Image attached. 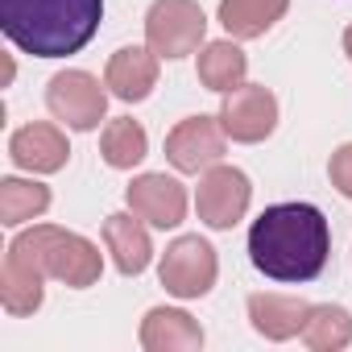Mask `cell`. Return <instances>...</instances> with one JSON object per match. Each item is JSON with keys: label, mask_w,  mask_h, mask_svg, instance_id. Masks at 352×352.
Instances as JSON below:
<instances>
[{"label": "cell", "mask_w": 352, "mask_h": 352, "mask_svg": "<svg viewBox=\"0 0 352 352\" xmlns=\"http://www.w3.org/2000/svg\"><path fill=\"white\" fill-rule=\"evenodd\" d=\"M9 157L17 170H30V174H58L71 157V145H67V133L50 120H34V124H21L13 137H9Z\"/></svg>", "instance_id": "obj_11"}, {"label": "cell", "mask_w": 352, "mask_h": 352, "mask_svg": "<svg viewBox=\"0 0 352 352\" xmlns=\"http://www.w3.org/2000/svg\"><path fill=\"white\" fill-rule=\"evenodd\" d=\"M100 153H104V162H108L112 170H133V166L145 162V153H149V137H145V129H141L133 116H116V120L104 124Z\"/></svg>", "instance_id": "obj_21"}, {"label": "cell", "mask_w": 352, "mask_h": 352, "mask_svg": "<svg viewBox=\"0 0 352 352\" xmlns=\"http://www.w3.org/2000/svg\"><path fill=\"white\" fill-rule=\"evenodd\" d=\"M104 245L112 253V265L124 278H137L149 270L153 261V241H149V224L137 212H112L104 220Z\"/></svg>", "instance_id": "obj_12"}, {"label": "cell", "mask_w": 352, "mask_h": 352, "mask_svg": "<svg viewBox=\"0 0 352 352\" xmlns=\"http://www.w3.org/2000/svg\"><path fill=\"white\" fill-rule=\"evenodd\" d=\"M46 298V270L34 265L25 253L9 249L5 270H0V302L9 315H34Z\"/></svg>", "instance_id": "obj_16"}, {"label": "cell", "mask_w": 352, "mask_h": 352, "mask_svg": "<svg viewBox=\"0 0 352 352\" xmlns=\"http://www.w3.org/2000/svg\"><path fill=\"white\" fill-rule=\"evenodd\" d=\"M157 278H162L166 294H174V298H204V294H212V286L220 278V257L204 236H179L166 245V253L157 261Z\"/></svg>", "instance_id": "obj_5"}, {"label": "cell", "mask_w": 352, "mask_h": 352, "mask_svg": "<svg viewBox=\"0 0 352 352\" xmlns=\"http://www.w3.org/2000/svg\"><path fill=\"white\" fill-rule=\"evenodd\" d=\"M204 327L179 307H153L141 319V348L145 352H199L204 348Z\"/></svg>", "instance_id": "obj_14"}, {"label": "cell", "mask_w": 352, "mask_h": 352, "mask_svg": "<svg viewBox=\"0 0 352 352\" xmlns=\"http://www.w3.org/2000/svg\"><path fill=\"white\" fill-rule=\"evenodd\" d=\"M220 124L232 141L241 145H257L278 129V96L265 83H241L232 91H224L220 104Z\"/></svg>", "instance_id": "obj_9"}, {"label": "cell", "mask_w": 352, "mask_h": 352, "mask_svg": "<svg viewBox=\"0 0 352 352\" xmlns=\"http://www.w3.org/2000/svg\"><path fill=\"white\" fill-rule=\"evenodd\" d=\"M9 249L25 253L34 265L46 270V278L67 282L71 290H87V286H96L100 274H104V257H100V249H96L87 236L67 232V228H54V224H34V228L17 232V236L9 241Z\"/></svg>", "instance_id": "obj_3"}, {"label": "cell", "mask_w": 352, "mask_h": 352, "mask_svg": "<svg viewBox=\"0 0 352 352\" xmlns=\"http://www.w3.org/2000/svg\"><path fill=\"white\" fill-rule=\"evenodd\" d=\"M195 71H199V83H204L208 91H220V96H224V91H232V87L245 83L249 58H245V50L236 46V38H220V42H208V46L199 50Z\"/></svg>", "instance_id": "obj_18"}, {"label": "cell", "mask_w": 352, "mask_h": 352, "mask_svg": "<svg viewBox=\"0 0 352 352\" xmlns=\"http://www.w3.org/2000/svg\"><path fill=\"white\" fill-rule=\"evenodd\" d=\"M307 311H311V302L307 298H294V294H270V290L249 294V323H253L257 336H265L274 344L302 336Z\"/></svg>", "instance_id": "obj_15"}, {"label": "cell", "mask_w": 352, "mask_h": 352, "mask_svg": "<svg viewBox=\"0 0 352 352\" xmlns=\"http://www.w3.org/2000/svg\"><path fill=\"white\" fill-rule=\"evenodd\" d=\"M253 204V183H249V174L236 170V166H224L216 162L212 170L199 174V191H195V212L208 228L216 232H228L232 224L245 220Z\"/></svg>", "instance_id": "obj_7"}, {"label": "cell", "mask_w": 352, "mask_h": 352, "mask_svg": "<svg viewBox=\"0 0 352 352\" xmlns=\"http://www.w3.org/2000/svg\"><path fill=\"white\" fill-rule=\"evenodd\" d=\"M50 208V187L34 179H0V224L21 228L30 220H42Z\"/></svg>", "instance_id": "obj_19"}, {"label": "cell", "mask_w": 352, "mask_h": 352, "mask_svg": "<svg viewBox=\"0 0 352 352\" xmlns=\"http://www.w3.org/2000/svg\"><path fill=\"white\" fill-rule=\"evenodd\" d=\"M208 17L199 0H153L145 13V46L157 58H187L204 46Z\"/></svg>", "instance_id": "obj_4"}, {"label": "cell", "mask_w": 352, "mask_h": 352, "mask_svg": "<svg viewBox=\"0 0 352 352\" xmlns=\"http://www.w3.org/2000/svg\"><path fill=\"white\" fill-rule=\"evenodd\" d=\"M46 108L67 129L91 133L108 116V83H100L91 71H58L46 83Z\"/></svg>", "instance_id": "obj_6"}, {"label": "cell", "mask_w": 352, "mask_h": 352, "mask_svg": "<svg viewBox=\"0 0 352 352\" xmlns=\"http://www.w3.org/2000/svg\"><path fill=\"white\" fill-rule=\"evenodd\" d=\"M228 133L220 116H187L166 133V162L179 174H204L216 162H224Z\"/></svg>", "instance_id": "obj_8"}, {"label": "cell", "mask_w": 352, "mask_h": 352, "mask_svg": "<svg viewBox=\"0 0 352 352\" xmlns=\"http://www.w3.org/2000/svg\"><path fill=\"white\" fill-rule=\"evenodd\" d=\"M331 257V228L315 204H274L249 228V261L274 282H311Z\"/></svg>", "instance_id": "obj_1"}, {"label": "cell", "mask_w": 352, "mask_h": 352, "mask_svg": "<svg viewBox=\"0 0 352 352\" xmlns=\"http://www.w3.org/2000/svg\"><path fill=\"white\" fill-rule=\"evenodd\" d=\"M290 9V0H220V25L236 42L265 38Z\"/></svg>", "instance_id": "obj_17"}, {"label": "cell", "mask_w": 352, "mask_h": 352, "mask_svg": "<svg viewBox=\"0 0 352 352\" xmlns=\"http://www.w3.org/2000/svg\"><path fill=\"white\" fill-rule=\"evenodd\" d=\"M327 179H331V187H336L344 199H352V141H344V145L331 153V162H327Z\"/></svg>", "instance_id": "obj_22"}, {"label": "cell", "mask_w": 352, "mask_h": 352, "mask_svg": "<svg viewBox=\"0 0 352 352\" xmlns=\"http://www.w3.org/2000/svg\"><path fill=\"white\" fill-rule=\"evenodd\" d=\"M344 54H348V63H352V25L344 30Z\"/></svg>", "instance_id": "obj_23"}, {"label": "cell", "mask_w": 352, "mask_h": 352, "mask_svg": "<svg viewBox=\"0 0 352 352\" xmlns=\"http://www.w3.org/2000/svg\"><path fill=\"white\" fill-rule=\"evenodd\" d=\"M302 344L311 352H340L352 344V315L336 302H311L302 323Z\"/></svg>", "instance_id": "obj_20"}, {"label": "cell", "mask_w": 352, "mask_h": 352, "mask_svg": "<svg viewBox=\"0 0 352 352\" xmlns=\"http://www.w3.org/2000/svg\"><path fill=\"white\" fill-rule=\"evenodd\" d=\"M129 208L149 228H179L187 220V187L170 174H137L129 183Z\"/></svg>", "instance_id": "obj_10"}, {"label": "cell", "mask_w": 352, "mask_h": 352, "mask_svg": "<svg viewBox=\"0 0 352 352\" xmlns=\"http://www.w3.org/2000/svg\"><path fill=\"white\" fill-rule=\"evenodd\" d=\"M104 17V0H0V30L34 58L79 54Z\"/></svg>", "instance_id": "obj_2"}, {"label": "cell", "mask_w": 352, "mask_h": 352, "mask_svg": "<svg viewBox=\"0 0 352 352\" xmlns=\"http://www.w3.org/2000/svg\"><path fill=\"white\" fill-rule=\"evenodd\" d=\"M104 83L124 104L149 100V91L157 87V54L149 46H120L104 67Z\"/></svg>", "instance_id": "obj_13"}]
</instances>
